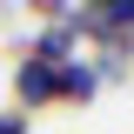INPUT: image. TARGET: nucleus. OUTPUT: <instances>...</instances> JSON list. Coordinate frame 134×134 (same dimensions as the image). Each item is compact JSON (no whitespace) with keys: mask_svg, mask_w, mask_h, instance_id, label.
<instances>
[{"mask_svg":"<svg viewBox=\"0 0 134 134\" xmlns=\"http://www.w3.org/2000/svg\"><path fill=\"white\" fill-rule=\"evenodd\" d=\"M14 94H20V107H47V100H60V60L27 54V60L14 67Z\"/></svg>","mask_w":134,"mask_h":134,"instance_id":"obj_1","label":"nucleus"},{"mask_svg":"<svg viewBox=\"0 0 134 134\" xmlns=\"http://www.w3.org/2000/svg\"><path fill=\"white\" fill-rule=\"evenodd\" d=\"M60 100H94V74L81 60H60Z\"/></svg>","mask_w":134,"mask_h":134,"instance_id":"obj_2","label":"nucleus"},{"mask_svg":"<svg viewBox=\"0 0 134 134\" xmlns=\"http://www.w3.org/2000/svg\"><path fill=\"white\" fill-rule=\"evenodd\" d=\"M0 134H27V121L20 114H0Z\"/></svg>","mask_w":134,"mask_h":134,"instance_id":"obj_3","label":"nucleus"}]
</instances>
